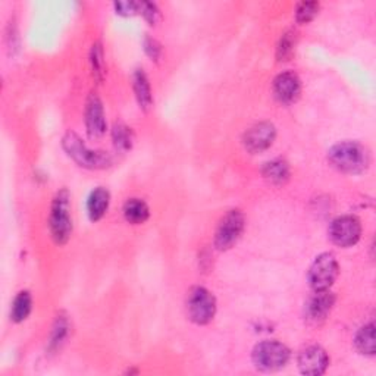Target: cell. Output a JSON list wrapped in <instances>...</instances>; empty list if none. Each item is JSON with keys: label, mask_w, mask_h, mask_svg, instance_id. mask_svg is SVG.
<instances>
[{"label": "cell", "mask_w": 376, "mask_h": 376, "mask_svg": "<svg viewBox=\"0 0 376 376\" xmlns=\"http://www.w3.org/2000/svg\"><path fill=\"white\" fill-rule=\"evenodd\" d=\"M274 94L281 103L296 101L302 93V81L299 75L292 71L281 72L274 79Z\"/></svg>", "instance_id": "cell-12"}, {"label": "cell", "mask_w": 376, "mask_h": 376, "mask_svg": "<svg viewBox=\"0 0 376 376\" xmlns=\"http://www.w3.org/2000/svg\"><path fill=\"white\" fill-rule=\"evenodd\" d=\"M144 50H145V53L149 55V57H152V60H157L162 55L160 45L155 38H150V37L144 40Z\"/></svg>", "instance_id": "cell-27"}, {"label": "cell", "mask_w": 376, "mask_h": 376, "mask_svg": "<svg viewBox=\"0 0 376 376\" xmlns=\"http://www.w3.org/2000/svg\"><path fill=\"white\" fill-rule=\"evenodd\" d=\"M86 128L92 138H100L106 133V118H104L103 103L97 94H90L86 104Z\"/></svg>", "instance_id": "cell-11"}, {"label": "cell", "mask_w": 376, "mask_h": 376, "mask_svg": "<svg viewBox=\"0 0 376 376\" xmlns=\"http://www.w3.org/2000/svg\"><path fill=\"white\" fill-rule=\"evenodd\" d=\"M116 13L123 15V16H131L138 13L140 9V2H118L114 5Z\"/></svg>", "instance_id": "cell-26"}, {"label": "cell", "mask_w": 376, "mask_h": 376, "mask_svg": "<svg viewBox=\"0 0 376 376\" xmlns=\"http://www.w3.org/2000/svg\"><path fill=\"white\" fill-rule=\"evenodd\" d=\"M275 138H277L275 125L270 122H259L245 131L243 143L244 148L250 153L256 155L267 150L270 145L274 144Z\"/></svg>", "instance_id": "cell-9"}, {"label": "cell", "mask_w": 376, "mask_h": 376, "mask_svg": "<svg viewBox=\"0 0 376 376\" xmlns=\"http://www.w3.org/2000/svg\"><path fill=\"white\" fill-rule=\"evenodd\" d=\"M262 174L269 182L281 185L289 179V165L282 159H274L263 165Z\"/></svg>", "instance_id": "cell-17"}, {"label": "cell", "mask_w": 376, "mask_h": 376, "mask_svg": "<svg viewBox=\"0 0 376 376\" xmlns=\"http://www.w3.org/2000/svg\"><path fill=\"white\" fill-rule=\"evenodd\" d=\"M333 304H336V296L329 289L315 291V294L306 303V318L311 322H321L326 319Z\"/></svg>", "instance_id": "cell-13"}, {"label": "cell", "mask_w": 376, "mask_h": 376, "mask_svg": "<svg viewBox=\"0 0 376 376\" xmlns=\"http://www.w3.org/2000/svg\"><path fill=\"white\" fill-rule=\"evenodd\" d=\"M294 50H296V33L288 31L280 40L277 48V59L280 62H285L292 56Z\"/></svg>", "instance_id": "cell-21"}, {"label": "cell", "mask_w": 376, "mask_h": 376, "mask_svg": "<svg viewBox=\"0 0 376 376\" xmlns=\"http://www.w3.org/2000/svg\"><path fill=\"white\" fill-rule=\"evenodd\" d=\"M133 89L136 99L143 111H149L153 104L150 81L143 70H137L133 75Z\"/></svg>", "instance_id": "cell-15"}, {"label": "cell", "mask_w": 376, "mask_h": 376, "mask_svg": "<svg viewBox=\"0 0 376 376\" xmlns=\"http://www.w3.org/2000/svg\"><path fill=\"white\" fill-rule=\"evenodd\" d=\"M68 321L65 318H57L56 324L53 326V332H52V340H50V347L52 348H57L64 340L68 336Z\"/></svg>", "instance_id": "cell-23"}, {"label": "cell", "mask_w": 376, "mask_h": 376, "mask_svg": "<svg viewBox=\"0 0 376 376\" xmlns=\"http://www.w3.org/2000/svg\"><path fill=\"white\" fill-rule=\"evenodd\" d=\"M90 60H92L93 75L97 79H101L103 75H104V55H103V49H101V46L99 43L93 46L92 55H90Z\"/></svg>", "instance_id": "cell-24"}, {"label": "cell", "mask_w": 376, "mask_h": 376, "mask_svg": "<svg viewBox=\"0 0 376 376\" xmlns=\"http://www.w3.org/2000/svg\"><path fill=\"white\" fill-rule=\"evenodd\" d=\"M289 362V350L280 341H262L253 350V363L265 372L280 370Z\"/></svg>", "instance_id": "cell-6"}, {"label": "cell", "mask_w": 376, "mask_h": 376, "mask_svg": "<svg viewBox=\"0 0 376 376\" xmlns=\"http://www.w3.org/2000/svg\"><path fill=\"white\" fill-rule=\"evenodd\" d=\"M62 148L67 155L86 170H106L112 165L114 159L108 152L93 150L75 133H67L62 140Z\"/></svg>", "instance_id": "cell-3"}, {"label": "cell", "mask_w": 376, "mask_h": 376, "mask_svg": "<svg viewBox=\"0 0 376 376\" xmlns=\"http://www.w3.org/2000/svg\"><path fill=\"white\" fill-rule=\"evenodd\" d=\"M72 216H71V194L67 188L56 193L49 215V229L56 244L64 245L70 241L72 234Z\"/></svg>", "instance_id": "cell-2"}, {"label": "cell", "mask_w": 376, "mask_h": 376, "mask_svg": "<svg viewBox=\"0 0 376 376\" xmlns=\"http://www.w3.org/2000/svg\"><path fill=\"white\" fill-rule=\"evenodd\" d=\"M187 315L196 325L211 324L216 315V299L204 287H193L187 296Z\"/></svg>", "instance_id": "cell-4"}, {"label": "cell", "mask_w": 376, "mask_h": 376, "mask_svg": "<svg viewBox=\"0 0 376 376\" xmlns=\"http://www.w3.org/2000/svg\"><path fill=\"white\" fill-rule=\"evenodd\" d=\"M328 160L344 174H362L370 165L369 150L356 141H343L332 145L328 152Z\"/></svg>", "instance_id": "cell-1"}, {"label": "cell", "mask_w": 376, "mask_h": 376, "mask_svg": "<svg viewBox=\"0 0 376 376\" xmlns=\"http://www.w3.org/2000/svg\"><path fill=\"white\" fill-rule=\"evenodd\" d=\"M138 13L144 16V19L148 21L150 26H156L160 19V11L155 4L150 2H141Z\"/></svg>", "instance_id": "cell-25"}, {"label": "cell", "mask_w": 376, "mask_h": 376, "mask_svg": "<svg viewBox=\"0 0 376 376\" xmlns=\"http://www.w3.org/2000/svg\"><path fill=\"white\" fill-rule=\"evenodd\" d=\"M340 272L337 258L332 253L319 255L311 263L307 280L313 291H328L336 282Z\"/></svg>", "instance_id": "cell-5"}, {"label": "cell", "mask_w": 376, "mask_h": 376, "mask_svg": "<svg viewBox=\"0 0 376 376\" xmlns=\"http://www.w3.org/2000/svg\"><path fill=\"white\" fill-rule=\"evenodd\" d=\"M321 5L318 2H302L296 9V21L299 24H309L319 13Z\"/></svg>", "instance_id": "cell-22"}, {"label": "cell", "mask_w": 376, "mask_h": 376, "mask_svg": "<svg viewBox=\"0 0 376 376\" xmlns=\"http://www.w3.org/2000/svg\"><path fill=\"white\" fill-rule=\"evenodd\" d=\"M122 214L128 223L141 225L150 218V209L141 199H128L123 204Z\"/></svg>", "instance_id": "cell-16"}, {"label": "cell", "mask_w": 376, "mask_h": 376, "mask_svg": "<svg viewBox=\"0 0 376 376\" xmlns=\"http://www.w3.org/2000/svg\"><path fill=\"white\" fill-rule=\"evenodd\" d=\"M299 369L304 375L319 376L325 373L329 366V358L326 351L319 345H309L299 354Z\"/></svg>", "instance_id": "cell-10"}, {"label": "cell", "mask_w": 376, "mask_h": 376, "mask_svg": "<svg viewBox=\"0 0 376 376\" xmlns=\"http://www.w3.org/2000/svg\"><path fill=\"white\" fill-rule=\"evenodd\" d=\"M362 237V223L353 215H344L333 219L329 225L331 241L343 248L353 247L359 243Z\"/></svg>", "instance_id": "cell-8"}, {"label": "cell", "mask_w": 376, "mask_h": 376, "mask_svg": "<svg viewBox=\"0 0 376 376\" xmlns=\"http://www.w3.org/2000/svg\"><path fill=\"white\" fill-rule=\"evenodd\" d=\"M33 310V297L30 291H19L16 297L13 299L12 307H11V319L15 324L24 322Z\"/></svg>", "instance_id": "cell-18"}, {"label": "cell", "mask_w": 376, "mask_h": 376, "mask_svg": "<svg viewBox=\"0 0 376 376\" xmlns=\"http://www.w3.org/2000/svg\"><path fill=\"white\" fill-rule=\"evenodd\" d=\"M244 226H245V218L243 212L238 211V209L229 211L221 219L216 228L215 247L221 250V252L231 248L241 238V234L244 233Z\"/></svg>", "instance_id": "cell-7"}, {"label": "cell", "mask_w": 376, "mask_h": 376, "mask_svg": "<svg viewBox=\"0 0 376 376\" xmlns=\"http://www.w3.org/2000/svg\"><path fill=\"white\" fill-rule=\"evenodd\" d=\"M358 350L366 356H373L376 350V343H375V325L373 322L362 326L359 332L356 333V340H354Z\"/></svg>", "instance_id": "cell-19"}, {"label": "cell", "mask_w": 376, "mask_h": 376, "mask_svg": "<svg viewBox=\"0 0 376 376\" xmlns=\"http://www.w3.org/2000/svg\"><path fill=\"white\" fill-rule=\"evenodd\" d=\"M112 138L116 150L119 152H128L133 148L134 134L130 127L125 123H115L112 130Z\"/></svg>", "instance_id": "cell-20"}, {"label": "cell", "mask_w": 376, "mask_h": 376, "mask_svg": "<svg viewBox=\"0 0 376 376\" xmlns=\"http://www.w3.org/2000/svg\"><path fill=\"white\" fill-rule=\"evenodd\" d=\"M111 204V193L108 188L97 187L90 193L87 200V214L89 218L96 222L106 215Z\"/></svg>", "instance_id": "cell-14"}]
</instances>
